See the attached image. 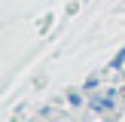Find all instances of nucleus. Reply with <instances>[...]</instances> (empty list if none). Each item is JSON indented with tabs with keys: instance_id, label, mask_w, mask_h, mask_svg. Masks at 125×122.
<instances>
[{
	"instance_id": "1",
	"label": "nucleus",
	"mask_w": 125,
	"mask_h": 122,
	"mask_svg": "<svg viewBox=\"0 0 125 122\" xmlns=\"http://www.w3.org/2000/svg\"><path fill=\"white\" fill-rule=\"evenodd\" d=\"M110 104H113V98H95V101H92V107H95V110H107Z\"/></svg>"
}]
</instances>
